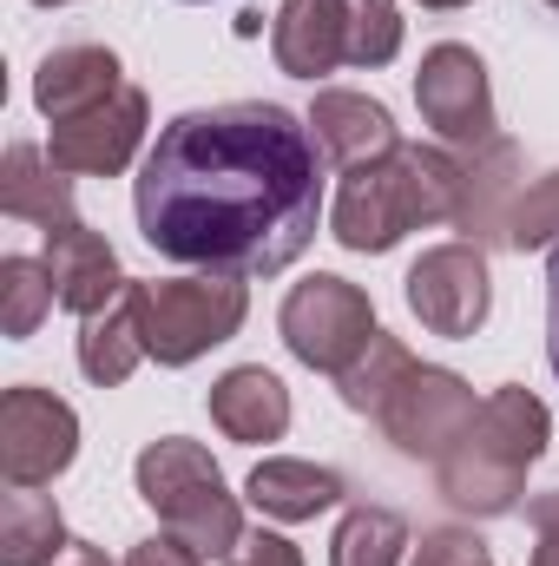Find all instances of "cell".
Listing matches in <instances>:
<instances>
[{"instance_id":"4dcf8cb0","label":"cell","mask_w":559,"mask_h":566,"mask_svg":"<svg viewBox=\"0 0 559 566\" xmlns=\"http://www.w3.org/2000/svg\"><path fill=\"white\" fill-rule=\"evenodd\" d=\"M33 7H66V0H33Z\"/></svg>"},{"instance_id":"277c9868","label":"cell","mask_w":559,"mask_h":566,"mask_svg":"<svg viewBox=\"0 0 559 566\" xmlns=\"http://www.w3.org/2000/svg\"><path fill=\"white\" fill-rule=\"evenodd\" d=\"M133 481H139L145 507H151L178 541H191L204 560H231V554L244 547V507H238L224 468H218L198 441H184V434L145 441L139 461H133Z\"/></svg>"},{"instance_id":"8fae6325","label":"cell","mask_w":559,"mask_h":566,"mask_svg":"<svg viewBox=\"0 0 559 566\" xmlns=\"http://www.w3.org/2000/svg\"><path fill=\"white\" fill-rule=\"evenodd\" d=\"M487 303H494V283H487L481 244H434V251L415 258V271H409V310L421 316V329L454 336V343L481 336Z\"/></svg>"},{"instance_id":"44dd1931","label":"cell","mask_w":559,"mask_h":566,"mask_svg":"<svg viewBox=\"0 0 559 566\" xmlns=\"http://www.w3.org/2000/svg\"><path fill=\"white\" fill-rule=\"evenodd\" d=\"M409 554V521L395 507H349L336 541H329V566H402Z\"/></svg>"},{"instance_id":"603a6c76","label":"cell","mask_w":559,"mask_h":566,"mask_svg":"<svg viewBox=\"0 0 559 566\" xmlns=\"http://www.w3.org/2000/svg\"><path fill=\"white\" fill-rule=\"evenodd\" d=\"M409 363H415V356H409L389 329H376V343H369L342 376H336V389H342V402H349L356 416H376V409H382V396L402 382V369H409Z\"/></svg>"},{"instance_id":"cb8c5ba5","label":"cell","mask_w":559,"mask_h":566,"mask_svg":"<svg viewBox=\"0 0 559 566\" xmlns=\"http://www.w3.org/2000/svg\"><path fill=\"white\" fill-rule=\"evenodd\" d=\"M507 244H520V251L559 244V171H547L534 191H520V205L507 218Z\"/></svg>"},{"instance_id":"7402d4cb","label":"cell","mask_w":559,"mask_h":566,"mask_svg":"<svg viewBox=\"0 0 559 566\" xmlns=\"http://www.w3.org/2000/svg\"><path fill=\"white\" fill-rule=\"evenodd\" d=\"M53 303L60 296L46 277V258H0V336L7 343H27Z\"/></svg>"},{"instance_id":"4fadbf2b","label":"cell","mask_w":559,"mask_h":566,"mask_svg":"<svg viewBox=\"0 0 559 566\" xmlns=\"http://www.w3.org/2000/svg\"><path fill=\"white\" fill-rule=\"evenodd\" d=\"M46 277H53V296H60V310H73V316H93V310H106L119 290H126V271H119V251L99 238V231H86V224H66V231H46Z\"/></svg>"},{"instance_id":"f1b7e54d","label":"cell","mask_w":559,"mask_h":566,"mask_svg":"<svg viewBox=\"0 0 559 566\" xmlns=\"http://www.w3.org/2000/svg\"><path fill=\"white\" fill-rule=\"evenodd\" d=\"M547 363L559 376V244L547 251Z\"/></svg>"},{"instance_id":"9c48e42d","label":"cell","mask_w":559,"mask_h":566,"mask_svg":"<svg viewBox=\"0 0 559 566\" xmlns=\"http://www.w3.org/2000/svg\"><path fill=\"white\" fill-rule=\"evenodd\" d=\"M80 454V416L53 389L13 382L0 396V474L7 488H46Z\"/></svg>"},{"instance_id":"484cf974","label":"cell","mask_w":559,"mask_h":566,"mask_svg":"<svg viewBox=\"0 0 559 566\" xmlns=\"http://www.w3.org/2000/svg\"><path fill=\"white\" fill-rule=\"evenodd\" d=\"M527 521H534V566H559V494H534L527 501Z\"/></svg>"},{"instance_id":"d4e9b609","label":"cell","mask_w":559,"mask_h":566,"mask_svg":"<svg viewBox=\"0 0 559 566\" xmlns=\"http://www.w3.org/2000/svg\"><path fill=\"white\" fill-rule=\"evenodd\" d=\"M409 566H494L487 560V547L474 541V534H461V527H434V534H421L415 560Z\"/></svg>"},{"instance_id":"5b68a950","label":"cell","mask_w":559,"mask_h":566,"mask_svg":"<svg viewBox=\"0 0 559 566\" xmlns=\"http://www.w3.org/2000/svg\"><path fill=\"white\" fill-rule=\"evenodd\" d=\"M271 53L289 80H323L336 66H389L402 53L395 0H283Z\"/></svg>"},{"instance_id":"7a4b0ae2","label":"cell","mask_w":559,"mask_h":566,"mask_svg":"<svg viewBox=\"0 0 559 566\" xmlns=\"http://www.w3.org/2000/svg\"><path fill=\"white\" fill-rule=\"evenodd\" d=\"M474 171L461 158H447L441 145H395L376 165H356L329 205V231L342 251L356 258H382L395 251L421 224H447L467 211Z\"/></svg>"},{"instance_id":"30bf717a","label":"cell","mask_w":559,"mask_h":566,"mask_svg":"<svg viewBox=\"0 0 559 566\" xmlns=\"http://www.w3.org/2000/svg\"><path fill=\"white\" fill-rule=\"evenodd\" d=\"M415 106L447 145H494V86H487L481 53L461 40H441L421 53Z\"/></svg>"},{"instance_id":"4316f807","label":"cell","mask_w":559,"mask_h":566,"mask_svg":"<svg viewBox=\"0 0 559 566\" xmlns=\"http://www.w3.org/2000/svg\"><path fill=\"white\" fill-rule=\"evenodd\" d=\"M126 566H204V554L191 541H178V534H151L126 554Z\"/></svg>"},{"instance_id":"ba28073f","label":"cell","mask_w":559,"mask_h":566,"mask_svg":"<svg viewBox=\"0 0 559 566\" xmlns=\"http://www.w3.org/2000/svg\"><path fill=\"white\" fill-rule=\"evenodd\" d=\"M474 416H481V402H474V389H467L454 369L409 363V369H402V382L382 396L376 428H382L402 454H415V461H441V454L467 434Z\"/></svg>"},{"instance_id":"9a60e30c","label":"cell","mask_w":559,"mask_h":566,"mask_svg":"<svg viewBox=\"0 0 559 566\" xmlns=\"http://www.w3.org/2000/svg\"><path fill=\"white\" fill-rule=\"evenodd\" d=\"M119 53L113 46H53L33 73V106L60 126V119H80L93 106H106L119 93Z\"/></svg>"},{"instance_id":"d6986e66","label":"cell","mask_w":559,"mask_h":566,"mask_svg":"<svg viewBox=\"0 0 559 566\" xmlns=\"http://www.w3.org/2000/svg\"><path fill=\"white\" fill-rule=\"evenodd\" d=\"M139 363H145L139 296H133V283H126L106 310L80 316V369H86V382L119 389V382H133V369H139Z\"/></svg>"},{"instance_id":"6da1fadb","label":"cell","mask_w":559,"mask_h":566,"mask_svg":"<svg viewBox=\"0 0 559 566\" xmlns=\"http://www.w3.org/2000/svg\"><path fill=\"white\" fill-rule=\"evenodd\" d=\"M309 119L271 99L178 113L139 165V238L198 271L277 277L323 224V165Z\"/></svg>"},{"instance_id":"83f0119b","label":"cell","mask_w":559,"mask_h":566,"mask_svg":"<svg viewBox=\"0 0 559 566\" xmlns=\"http://www.w3.org/2000/svg\"><path fill=\"white\" fill-rule=\"evenodd\" d=\"M231 566H303V554H296L283 534H264V527H257V534H244V547L231 554Z\"/></svg>"},{"instance_id":"ffe728a7","label":"cell","mask_w":559,"mask_h":566,"mask_svg":"<svg viewBox=\"0 0 559 566\" xmlns=\"http://www.w3.org/2000/svg\"><path fill=\"white\" fill-rule=\"evenodd\" d=\"M60 547H66V521H60L53 494H40V488L0 494V566H53Z\"/></svg>"},{"instance_id":"52a82bcc","label":"cell","mask_w":559,"mask_h":566,"mask_svg":"<svg viewBox=\"0 0 559 566\" xmlns=\"http://www.w3.org/2000/svg\"><path fill=\"white\" fill-rule=\"evenodd\" d=\"M277 329L303 369L342 376L376 343V303H369L362 283L316 271V277L289 283V296H283V310H277Z\"/></svg>"},{"instance_id":"2e32d148","label":"cell","mask_w":559,"mask_h":566,"mask_svg":"<svg viewBox=\"0 0 559 566\" xmlns=\"http://www.w3.org/2000/svg\"><path fill=\"white\" fill-rule=\"evenodd\" d=\"M0 211H7L13 224H40V231L80 224V211H73V178H66L40 145H7V158H0Z\"/></svg>"},{"instance_id":"e0dca14e","label":"cell","mask_w":559,"mask_h":566,"mask_svg":"<svg viewBox=\"0 0 559 566\" xmlns=\"http://www.w3.org/2000/svg\"><path fill=\"white\" fill-rule=\"evenodd\" d=\"M244 501H251L264 521L296 527V521H316V514H329V507L342 501V474H336V468H316V461H296V454H271V461L251 468Z\"/></svg>"},{"instance_id":"f546056e","label":"cell","mask_w":559,"mask_h":566,"mask_svg":"<svg viewBox=\"0 0 559 566\" xmlns=\"http://www.w3.org/2000/svg\"><path fill=\"white\" fill-rule=\"evenodd\" d=\"M53 566H113V560H106V547H93V541H66Z\"/></svg>"},{"instance_id":"ac0fdd59","label":"cell","mask_w":559,"mask_h":566,"mask_svg":"<svg viewBox=\"0 0 559 566\" xmlns=\"http://www.w3.org/2000/svg\"><path fill=\"white\" fill-rule=\"evenodd\" d=\"M211 422L224 428V441H283V428H289V389L264 363L224 369L211 382Z\"/></svg>"},{"instance_id":"5bb4252c","label":"cell","mask_w":559,"mask_h":566,"mask_svg":"<svg viewBox=\"0 0 559 566\" xmlns=\"http://www.w3.org/2000/svg\"><path fill=\"white\" fill-rule=\"evenodd\" d=\"M309 133H316V145H323L342 171L376 165V158H389V151L402 145V133H395V119H389L382 99H369V93H342V86L316 93V106H309Z\"/></svg>"},{"instance_id":"8992f818","label":"cell","mask_w":559,"mask_h":566,"mask_svg":"<svg viewBox=\"0 0 559 566\" xmlns=\"http://www.w3.org/2000/svg\"><path fill=\"white\" fill-rule=\"evenodd\" d=\"M139 296V336L145 356L165 369L198 363L204 349L231 343L251 316V290L231 271H204V277H133Z\"/></svg>"},{"instance_id":"7c38bea8","label":"cell","mask_w":559,"mask_h":566,"mask_svg":"<svg viewBox=\"0 0 559 566\" xmlns=\"http://www.w3.org/2000/svg\"><path fill=\"white\" fill-rule=\"evenodd\" d=\"M145 119H151L145 93L139 86H119L106 106H93V113H80V119H60L53 139H46V158H53L66 178H119V171L139 158Z\"/></svg>"},{"instance_id":"3957f363","label":"cell","mask_w":559,"mask_h":566,"mask_svg":"<svg viewBox=\"0 0 559 566\" xmlns=\"http://www.w3.org/2000/svg\"><path fill=\"white\" fill-rule=\"evenodd\" d=\"M547 434H553V416L534 389H494L481 416L467 422V434L434 461L441 501L474 521L514 514L527 494V468L547 454Z\"/></svg>"},{"instance_id":"1f68e13d","label":"cell","mask_w":559,"mask_h":566,"mask_svg":"<svg viewBox=\"0 0 559 566\" xmlns=\"http://www.w3.org/2000/svg\"><path fill=\"white\" fill-rule=\"evenodd\" d=\"M553 7H559V0H553Z\"/></svg>"}]
</instances>
